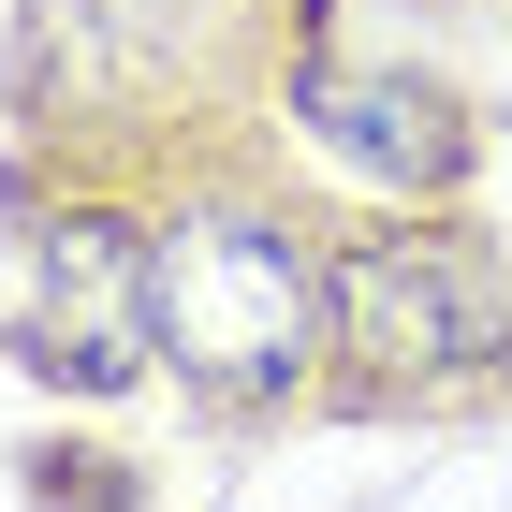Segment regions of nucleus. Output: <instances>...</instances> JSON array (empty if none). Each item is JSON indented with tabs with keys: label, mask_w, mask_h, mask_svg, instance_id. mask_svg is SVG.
Segmentation results:
<instances>
[{
	"label": "nucleus",
	"mask_w": 512,
	"mask_h": 512,
	"mask_svg": "<svg viewBox=\"0 0 512 512\" xmlns=\"http://www.w3.org/2000/svg\"><path fill=\"white\" fill-rule=\"evenodd\" d=\"M337 337H352L381 381H425V395H454V381H498L512 366V293H498V264H483L469 235H352L337 249Z\"/></svg>",
	"instance_id": "f03ea898"
},
{
	"label": "nucleus",
	"mask_w": 512,
	"mask_h": 512,
	"mask_svg": "<svg viewBox=\"0 0 512 512\" xmlns=\"http://www.w3.org/2000/svg\"><path fill=\"white\" fill-rule=\"evenodd\" d=\"M147 352H161V235H132L103 205L44 220V308L15 337V366H44L74 395H132Z\"/></svg>",
	"instance_id": "7ed1b4c3"
},
{
	"label": "nucleus",
	"mask_w": 512,
	"mask_h": 512,
	"mask_svg": "<svg viewBox=\"0 0 512 512\" xmlns=\"http://www.w3.org/2000/svg\"><path fill=\"white\" fill-rule=\"evenodd\" d=\"M30 512H132V469H118V454H44Z\"/></svg>",
	"instance_id": "39448f33"
},
{
	"label": "nucleus",
	"mask_w": 512,
	"mask_h": 512,
	"mask_svg": "<svg viewBox=\"0 0 512 512\" xmlns=\"http://www.w3.org/2000/svg\"><path fill=\"white\" fill-rule=\"evenodd\" d=\"M308 337H322V278L293 264V235H278V220L205 205V220H176V235H161V352L191 366V381L278 395L293 366H308Z\"/></svg>",
	"instance_id": "f257e3e1"
},
{
	"label": "nucleus",
	"mask_w": 512,
	"mask_h": 512,
	"mask_svg": "<svg viewBox=\"0 0 512 512\" xmlns=\"http://www.w3.org/2000/svg\"><path fill=\"white\" fill-rule=\"evenodd\" d=\"M293 118L352 176H395V191H454L469 176V118L410 74H352V59H293Z\"/></svg>",
	"instance_id": "20e7f679"
}]
</instances>
